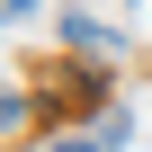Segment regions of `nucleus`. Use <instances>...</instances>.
<instances>
[{
    "instance_id": "nucleus-1",
    "label": "nucleus",
    "mask_w": 152,
    "mask_h": 152,
    "mask_svg": "<svg viewBox=\"0 0 152 152\" xmlns=\"http://www.w3.org/2000/svg\"><path fill=\"white\" fill-rule=\"evenodd\" d=\"M45 152H107V134H63V143H45Z\"/></svg>"
},
{
    "instance_id": "nucleus-2",
    "label": "nucleus",
    "mask_w": 152,
    "mask_h": 152,
    "mask_svg": "<svg viewBox=\"0 0 152 152\" xmlns=\"http://www.w3.org/2000/svg\"><path fill=\"white\" fill-rule=\"evenodd\" d=\"M18 9H36V0H0V18H18Z\"/></svg>"
}]
</instances>
